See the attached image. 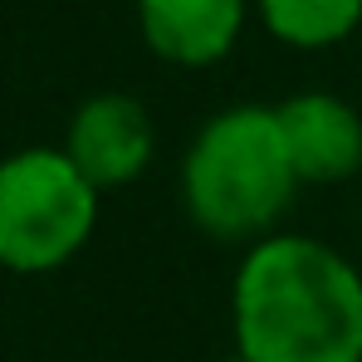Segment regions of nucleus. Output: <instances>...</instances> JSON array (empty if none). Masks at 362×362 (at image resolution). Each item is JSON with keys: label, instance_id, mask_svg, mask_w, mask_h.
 <instances>
[{"label": "nucleus", "instance_id": "f257e3e1", "mask_svg": "<svg viewBox=\"0 0 362 362\" xmlns=\"http://www.w3.org/2000/svg\"><path fill=\"white\" fill-rule=\"evenodd\" d=\"M235 353L250 362H362V274L313 235L274 230L230 284Z\"/></svg>", "mask_w": 362, "mask_h": 362}, {"label": "nucleus", "instance_id": "f03ea898", "mask_svg": "<svg viewBox=\"0 0 362 362\" xmlns=\"http://www.w3.org/2000/svg\"><path fill=\"white\" fill-rule=\"evenodd\" d=\"M181 211L221 245L245 250L274 235L279 216L299 196V172L289 162L279 113L264 103H235L201 122L181 157Z\"/></svg>", "mask_w": 362, "mask_h": 362}, {"label": "nucleus", "instance_id": "7ed1b4c3", "mask_svg": "<svg viewBox=\"0 0 362 362\" xmlns=\"http://www.w3.org/2000/svg\"><path fill=\"white\" fill-rule=\"evenodd\" d=\"M98 186L64 147H20L0 157V269H64L98 230Z\"/></svg>", "mask_w": 362, "mask_h": 362}, {"label": "nucleus", "instance_id": "20e7f679", "mask_svg": "<svg viewBox=\"0 0 362 362\" xmlns=\"http://www.w3.org/2000/svg\"><path fill=\"white\" fill-rule=\"evenodd\" d=\"M64 152L98 191H118L147 177L157 157V122L132 93H93L74 108Z\"/></svg>", "mask_w": 362, "mask_h": 362}, {"label": "nucleus", "instance_id": "39448f33", "mask_svg": "<svg viewBox=\"0 0 362 362\" xmlns=\"http://www.w3.org/2000/svg\"><path fill=\"white\" fill-rule=\"evenodd\" d=\"M279 132L299 186H338L362 172V113L338 93H294L279 108Z\"/></svg>", "mask_w": 362, "mask_h": 362}, {"label": "nucleus", "instance_id": "423d86ee", "mask_svg": "<svg viewBox=\"0 0 362 362\" xmlns=\"http://www.w3.org/2000/svg\"><path fill=\"white\" fill-rule=\"evenodd\" d=\"M250 0H137L142 45L177 69L221 64L245 35Z\"/></svg>", "mask_w": 362, "mask_h": 362}, {"label": "nucleus", "instance_id": "0eeeda50", "mask_svg": "<svg viewBox=\"0 0 362 362\" xmlns=\"http://www.w3.org/2000/svg\"><path fill=\"white\" fill-rule=\"evenodd\" d=\"M264 30L289 49L343 45L362 25V0H255Z\"/></svg>", "mask_w": 362, "mask_h": 362}, {"label": "nucleus", "instance_id": "6e6552de", "mask_svg": "<svg viewBox=\"0 0 362 362\" xmlns=\"http://www.w3.org/2000/svg\"><path fill=\"white\" fill-rule=\"evenodd\" d=\"M221 362H250V358H240V353H230V358H221Z\"/></svg>", "mask_w": 362, "mask_h": 362}]
</instances>
